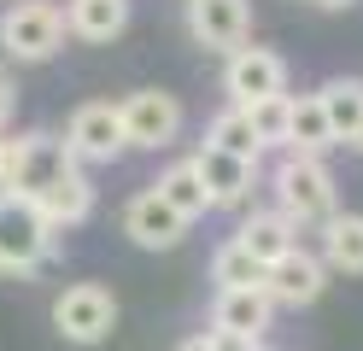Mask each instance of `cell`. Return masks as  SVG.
<instances>
[{
  "instance_id": "18",
  "label": "cell",
  "mask_w": 363,
  "mask_h": 351,
  "mask_svg": "<svg viewBox=\"0 0 363 351\" xmlns=\"http://www.w3.org/2000/svg\"><path fill=\"white\" fill-rule=\"evenodd\" d=\"M328 147H340L334 140V123H328V106H323V94H293V129H287V152H311V158H323Z\"/></svg>"
},
{
  "instance_id": "15",
  "label": "cell",
  "mask_w": 363,
  "mask_h": 351,
  "mask_svg": "<svg viewBox=\"0 0 363 351\" xmlns=\"http://www.w3.org/2000/svg\"><path fill=\"white\" fill-rule=\"evenodd\" d=\"M65 23H71V41L106 47L129 30V0H65Z\"/></svg>"
},
{
  "instance_id": "4",
  "label": "cell",
  "mask_w": 363,
  "mask_h": 351,
  "mask_svg": "<svg viewBox=\"0 0 363 351\" xmlns=\"http://www.w3.org/2000/svg\"><path fill=\"white\" fill-rule=\"evenodd\" d=\"M118 111H123L129 152H170L176 140H182V129H188L182 100L164 94V88H129L123 100H118Z\"/></svg>"
},
{
  "instance_id": "16",
  "label": "cell",
  "mask_w": 363,
  "mask_h": 351,
  "mask_svg": "<svg viewBox=\"0 0 363 351\" xmlns=\"http://www.w3.org/2000/svg\"><path fill=\"white\" fill-rule=\"evenodd\" d=\"M158 194H164L182 217L188 223H206L211 211H217V199H211V187H206V176H199V164L194 158H176V164H164V170H158Z\"/></svg>"
},
{
  "instance_id": "14",
  "label": "cell",
  "mask_w": 363,
  "mask_h": 351,
  "mask_svg": "<svg viewBox=\"0 0 363 351\" xmlns=\"http://www.w3.org/2000/svg\"><path fill=\"white\" fill-rule=\"evenodd\" d=\"M299 223H293L287 217V211H276V205H269V211H252V217H240V228H235V240L246 246V252H252V257H264V264H276V257H287L293 246H299Z\"/></svg>"
},
{
  "instance_id": "25",
  "label": "cell",
  "mask_w": 363,
  "mask_h": 351,
  "mask_svg": "<svg viewBox=\"0 0 363 351\" xmlns=\"http://www.w3.org/2000/svg\"><path fill=\"white\" fill-rule=\"evenodd\" d=\"M206 334H211V345H217V351H258V345H264V340L235 334V328H206Z\"/></svg>"
},
{
  "instance_id": "8",
  "label": "cell",
  "mask_w": 363,
  "mask_h": 351,
  "mask_svg": "<svg viewBox=\"0 0 363 351\" xmlns=\"http://www.w3.org/2000/svg\"><path fill=\"white\" fill-rule=\"evenodd\" d=\"M118 223H123V234H129L141 252H176L182 240H188V228H194V223L164 199V194H158V187H141V194H129Z\"/></svg>"
},
{
  "instance_id": "13",
  "label": "cell",
  "mask_w": 363,
  "mask_h": 351,
  "mask_svg": "<svg viewBox=\"0 0 363 351\" xmlns=\"http://www.w3.org/2000/svg\"><path fill=\"white\" fill-rule=\"evenodd\" d=\"M94 182H88V170H82V164H77V170H65L53 187H41V194H35V205H41V217H48L59 234L65 228H82L88 217H94Z\"/></svg>"
},
{
  "instance_id": "28",
  "label": "cell",
  "mask_w": 363,
  "mask_h": 351,
  "mask_svg": "<svg viewBox=\"0 0 363 351\" xmlns=\"http://www.w3.org/2000/svg\"><path fill=\"white\" fill-rule=\"evenodd\" d=\"M323 12H346V6H357V0H316Z\"/></svg>"
},
{
  "instance_id": "20",
  "label": "cell",
  "mask_w": 363,
  "mask_h": 351,
  "mask_svg": "<svg viewBox=\"0 0 363 351\" xmlns=\"http://www.w3.org/2000/svg\"><path fill=\"white\" fill-rule=\"evenodd\" d=\"M316 94H323V106H328L334 140H340V147H352V135L363 123V77H328Z\"/></svg>"
},
{
  "instance_id": "17",
  "label": "cell",
  "mask_w": 363,
  "mask_h": 351,
  "mask_svg": "<svg viewBox=\"0 0 363 351\" xmlns=\"http://www.w3.org/2000/svg\"><path fill=\"white\" fill-rule=\"evenodd\" d=\"M316 252L334 275H363V211H334V217L316 228Z\"/></svg>"
},
{
  "instance_id": "26",
  "label": "cell",
  "mask_w": 363,
  "mask_h": 351,
  "mask_svg": "<svg viewBox=\"0 0 363 351\" xmlns=\"http://www.w3.org/2000/svg\"><path fill=\"white\" fill-rule=\"evenodd\" d=\"M12 117H18V82L0 70V129H12Z\"/></svg>"
},
{
  "instance_id": "29",
  "label": "cell",
  "mask_w": 363,
  "mask_h": 351,
  "mask_svg": "<svg viewBox=\"0 0 363 351\" xmlns=\"http://www.w3.org/2000/svg\"><path fill=\"white\" fill-rule=\"evenodd\" d=\"M352 152H363V123H357V135H352Z\"/></svg>"
},
{
  "instance_id": "21",
  "label": "cell",
  "mask_w": 363,
  "mask_h": 351,
  "mask_svg": "<svg viewBox=\"0 0 363 351\" xmlns=\"http://www.w3.org/2000/svg\"><path fill=\"white\" fill-rule=\"evenodd\" d=\"M206 147H223V152H240V158H258V164H264V140H258V129H252V117H246V106L211 111Z\"/></svg>"
},
{
  "instance_id": "3",
  "label": "cell",
  "mask_w": 363,
  "mask_h": 351,
  "mask_svg": "<svg viewBox=\"0 0 363 351\" xmlns=\"http://www.w3.org/2000/svg\"><path fill=\"white\" fill-rule=\"evenodd\" d=\"M65 41H71V23L59 0H12L0 12V53L12 65H48L65 53Z\"/></svg>"
},
{
  "instance_id": "12",
  "label": "cell",
  "mask_w": 363,
  "mask_h": 351,
  "mask_svg": "<svg viewBox=\"0 0 363 351\" xmlns=\"http://www.w3.org/2000/svg\"><path fill=\"white\" fill-rule=\"evenodd\" d=\"M276 322V299L269 287H217L211 299V328H235L246 340H264Z\"/></svg>"
},
{
  "instance_id": "6",
  "label": "cell",
  "mask_w": 363,
  "mask_h": 351,
  "mask_svg": "<svg viewBox=\"0 0 363 351\" xmlns=\"http://www.w3.org/2000/svg\"><path fill=\"white\" fill-rule=\"evenodd\" d=\"M53 328L71 345L111 340V328H118V299H111V287H100V281H71V287L53 299Z\"/></svg>"
},
{
  "instance_id": "7",
  "label": "cell",
  "mask_w": 363,
  "mask_h": 351,
  "mask_svg": "<svg viewBox=\"0 0 363 351\" xmlns=\"http://www.w3.org/2000/svg\"><path fill=\"white\" fill-rule=\"evenodd\" d=\"M223 94H229V106H258L269 94H287V59L276 47H258V41L235 47L223 59Z\"/></svg>"
},
{
  "instance_id": "24",
  "label": "cell",
  "mask_w": 363,
  "mask_h": 351,
  "mask_svg": "<svg viewBox=\"0 0 363 351\" xmlns=\"http://www.w3.org/2000/svg\"><path fill=\"white\" fill-rule=\"evenodd\" d=\"M30 140H35V129H30V135L0 129V194H12L18 176H24V164H30Z\"/></svg>"
},
{
  "instance_id": "1",
  "label": "cell",
  "mask_w": 363,
  "mask_h": 351,
  "mask_svg": "<svg viewBox=\"0 0 363 351\" xmlns=\"http://www.w3.org/2000/svg\"><path fill=\"white\" fill-rule=\"evenodd\" d=\"M59 264V228L41 205L30 194H0V275H53Z\"/></svg>"
},
{
  "instance_id": "5",
  "label": "cell",
  "mask_w": 363,
  "mask_h": 351,
  "mask_svg": "<svg viewBox=\"0 0 363 351\" xmlns=\"http://www.w3.org/2000/svg\"><path fill=\"white\" fill-rule=\"evenodd\" d=\"M65 147H71L77 164H118L129 152L118 100H82L71 117H65Z\"/></svg>"
},
{
  "instance_id": "9",
  "label": "cell",
  "mask_w": 363,
  "mask_h": 351,
  "mask_svg": "<svg viewBox=\"0 0 363 351\" xmlns=\"http://www.w3.org/2000/svg\"><path fill=\"white\" fill-rule=\"evenodd\" d=\"M182 18H188L194 47L223 53V59H229L235 47L252 41V6H246V0H188V6H182Z\"/></svg>"
},
{
  "instance_id": "2",
  "label": "cell",
  "mask_w": 363,
  "mask_h": 351,
  "mask_svg": "<svg viewBox=\"0 0 363 351\" xmlns=\"http://www.w3.org/2000/svg\"><path fill=\"white\" fill-rule=\"evenodd\" d=\"M269 199H276V211H287L299 228H323L340 211V187H334V170L323 158L281 152V164L269 170Z\"/></svg>"
},
{
  "instance_id": "11",
  "label": "cell",
  "mask_w": 363,
  "mask_h": 351,
  "mask_svg": "<svg viewBox=\"0 0 363 351\" xmlns=\"http://www.w3.org/2000/svg\"><path fill=\"white\" fill-rule=\"evenodd\" d=\"M194 164H199V176H206L217 211H246L252 205V194H258V158H240V152H223V147H206V140H199Z\"/></svg>"
},
{
  "instance_id": "23",
  "label": "cell",
  "mask_w": 363,
  "mask_h": 351,
  "mask_svg": "<svg viewBox=\"0 0 363 351\" xmlns=\"http://www.w3.org/2000/svg\"><path fill=\"white\" fill-rule=\"evenodd\" d=\"M246 117H252V129L264 140V152H287V129H293V94H269V100L246 106Z\"/></svg>"
},
{
  "instance_id": "10",
  "label": "cell",
  "mask_w": 363,
  "mask_h": 351,
  "mask_svg": "<svg viewBox=\"0 0 363 351\" xmlns=\"http://www.w3.org/2000/svg\"><path fill=\"white\" fill-rule=\"evenodd\" d=\"M328 264H323V252H311V246H293L287 257H276L264 275V287L269 299H276V311H311L316 299L328 293Z\"/></svg>"
},
{
  "instance_id": "27",
  "label": "cell",
  "mask_w": 363,
  "mask_h": 351,
  "mask_svg": "<svg viewBox=\"0 0 363 351\" xmlns=\"http://www.w3.org/2000/svg\"><path fill=\"white\" fill-rule=\"evenodd\" d=\"M176 351H217V345H211V334H206V328H199V334H188Z\"/></svg>"
},
{
  "instance_id": "22",
  "label": "cell",
  "mask_w": 363,
  "mask_h": 351,
  "mask_svg": "<svg viewBox=\"0 0 363 351\" xmlns=\"http://www.w3.org/2000/svg\"><path fill=\"white\" fill-rule=\"evenodd\" d=\"M264 275H269V264H264V257H252L235 234L211 252V281H217V287H264Z\"/></svg>"
},
{
  "instance_id": "30",
  "label": "cell",
  "mask_w": 363,
  "mask_h": 351,
  "mask_svg": "<svg viewBox=\"0 0 363 351\" xmlns=\"http://www.w3.org/2000/svg\"><path fill=\"white\" fill-rule=\"evenodd\" d=\"M258 351H269V345H258Z\"/></svg>"
},
{
  "instance_id": "19",
  "label": "cell",
  "mask_w": 363,
  "mask_h": 351,
  "mask_svg": "<svg viewBox=\"0 0 363 351\" xmlns=\"http://www.w3.org/2000/svg\"><path fill=\"white\" fill-rule=\"evenodd\" d=\"M65 170H77V158H71V147H65V135H41L35 129V140H30V164H24V176H18V187L12 194H41V187H53Z\"/></svg>"
}]
</instances>
